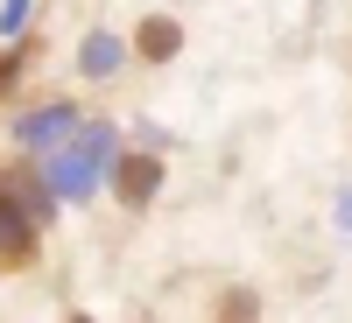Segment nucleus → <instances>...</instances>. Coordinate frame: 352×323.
<instances>
[{
    "instance_id": "nucleus-1",
    "label": "nucleus",
    "mask_w": 352,
    "mask_h": 323,
    "mask_svg": "<svg viewBox=\"0 0 352 323\" xmlns=\"http://www.w3.org/2000/svg\"><path fill=\"white\" fill-rule=\"evenodd\" d=\"M28 253H36V211H21L0 183V267H28Z\"/></svg>"
},
{
    "instance_id": "nucleus-2",
    "label": "nucleus",
    "mask_w": 352,
    "mask_h": 323,
    "mask_svg": "<svg viewBox=\"0 0 352 323\" xmlns=\"http://www.w3.org/2000/svg\"><path fill=\"white\" fill-rule=\"evenodd\" d=\"M155 183H162V162H148V155H127V162H120V197H127V204H148Z\"/></svg>"
},
{
    "instance_id": "nucleus-3",
    "label": "nucleus",
    "mask_w": 352,
    "mask_h": 323,
    "mask_svg": "<svg viewBox=\"0 0 352 323\" xmlns=\"http://www.w3.org/2000/svg\"><path fill=\"white\" fill-rule=\"evenodd\" d=\"M176 43H184V28H176V21H141V56H155V64H162V56H176Z\"/></svg>"
}]
</instances>
